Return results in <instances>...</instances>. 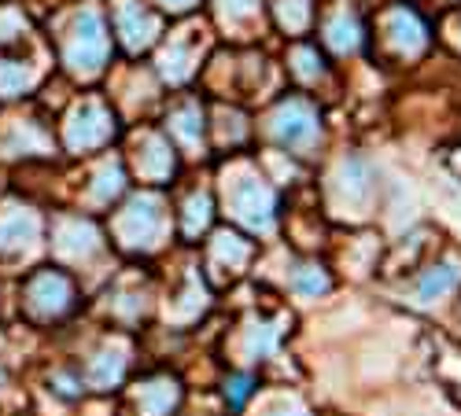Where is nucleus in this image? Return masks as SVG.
Listing matches in <instances>:
<instances>
[{
	"instance_id": "nucleus-12",
	"label": "nucleus",
	"mask_w": 461,
	"mask_h": 416,
	"mask_svg": "<svg viewBox=\"0 0 461 416\" xmlns=\"http://www.w3.org/2000/svg\"><path fill=\"white\" fill-rule=\"evenodd\" d=\"M270 416H306L303 409H295V405H281V409H274Z\"/></svg>"
},
{
	"instance_id": "nucleus-1",
	"label": "nucleus",
	"mask_w": 461,
	"mask_h": 416,
	"mask_svg": "<svg viewBox=\"0 0 461 416\" xmlns=\"http://www.w3.org/2000/svg\"><path fill=\"white\" fill-rule=\"evenodd\" d=\"M233 210L240 221H248L251 229H266L274 217V196H270V188L244 177L237 188H233Z\"/></svg>"
},
{
	"instance_id": "nucleus-10",
	"label": "nucleus",
	"mask_w": 461,
	"mask_h": 416,
	"mask_svg": "<svg viewBox=\"0 0 461 416\" xmlns=\"http://www.w3.org/2000/svg\"><path fill=\"white\" fill-rule=\"evenodd\" d=\"M203 225H207V199L200 196V199H192V207H188V233L203 229Z\"/></svg>"
},
{
	"instance_id": "nucleus-9",
	"label": "nucleus",
	"mask_w": 461,
	"mask_h": 416,
	"mask_svg": "<svg viewBox=\"0 0 461 416\" xmlns=\"http://www.w3.org/2000/svg\"><path fill=\"white\" fill-rule=\"evenodd\" d=\"M218 254H225L229 261H244L248 258V243H240L237 236H218Z\"/></svg>"
},
{
	"instance_id": "nucleus-11",
	"label": "nucleus",
	"mask_w": 461,
	"mask_h": 416,
	"mask_svg": "<svg viewBox=\"0 0 461 416\" xmlns=\"http://www.w3.org/2000/svg\"><path fill=\"white\" fill-rule=\"evenodd\" d=\"M248 387H251V384L244 380V376H240V380H233V405H240V402L248 398Z\"/></svg>"
},
{
	"instance_id": "nucleus-4",
	"label": "nucleus",
	"mask_w": 461,
	"mask_h": 416,
	"mask_svg": "<svg viewBox=\"0 0 461 416\" xmlns=\"http://www.w3.org/2000/svg\"><path fill=\"white\" fill-rule=\"evenodd\" d=\"M388 33L395 37V45L402 52H417L420 45H425V26H420L413 15H406V12H395L388 19Z\"/></svg>"
},
{
	"instance_id": "nucleus-13",
	"label": "nucleus",
	"mask_w": 461,
	"mask_h": 416,
	"mask_svg": "<svg viewBox=\"0 0 461 416\" xmlns=\"http://www.w3.org/2000/svg\"><path fill=\"white\" fill-rule=\"evenodd\" d=\"M170 8H188V0H170Z\"/></svg>"
},
{
	"instance_id": "nucleus-7",
	"label": "nucleus",
	"mask_w": 461,
	"mask_h": 416,
	"mask_svg": "<svg viewBox=\"0 0 461 416\" xmlns=\"http://www.w3.org/2000/svg\"><path fill=\"white\" fill-rule=\"evenodd\" d=\"M159 391L156 394H148L151 402H148V416H163L170 405H174V398H177V391H174V384H156Z\"/></svg>"
},
{
	"instance_id": "nucleus-6",
	"label": "nucleus",
	"mask_w": 461,
	"mask_h": 416,
	"mask_svg": "<svg viewBox=\"0 0 461 416\" xmlns=\"http://www.w3.org/2000/svg\"><path fill=\"white\" fill-rule=\"evenodd\" d=\"M274 343H277V328H270V324H255V332H251V339H248V350L258 354V358H266V354L274 350Z\"/></svg>"
},
{
	"instance_id": "nucleus-3",
	"label": "nucleus",
	"mask_w": 461,
	"mask_h": 416,
	"mask_svg": "<svg viewBox=\"0 0 461 416\" xmlns=\"http://www.w3.org/2000/svg\"><path fill=\"white\" fill-rule=\"evenodd\" d=\"M457 284H461V270H457V266H439V270H429V273H425V280H420L417 295H420V302H436V298L450 295Z\"/></svg>"
},
{
	"instance_id": "nucleus-5",
	"label": "nucleus",
	"mask_w": 461,
	"mask_h": 416,
	"mask_svg": "<svg viewBox=\"0 0 461 416\" xmlns=\"http://www.w3.org/2000/svg\"><path fill=\"white\" fill-rule=\"evenodd\" d=\"M292 284H295V291H303V295H318V291L329 288V277H325L318 266H303Z\"/></svg>"
},
{
	"instance_id": "nucleus-8",
	"label": "nucleus",
	"mask_w": 461,
	"mask_h": 416,
	"mask_svg": "<svg viewBox=\"0 0 461 416\" xmlns=\"http://www.w3.org/2000/svg\"><path fill=\"white\" fill-rule=\"evenodd\" d=\"M355 41H358V26L351 19L332 22V45L336 49H355Z\"/></svg>"
},
{
	"instance_id": "nucleus-2",
	"label": "nucleus",
	"mask_w": 461,
	"mask_h": 416,
	"mask_svg": "<svg viewBox=\"0 0 461 416\" xmlns=\"http://www.w3.org/2000/svg\"><path fill=\"white\" fill-rule=\"evenodd\" d=\"M277 137L288 147H306V144L318 137V115L306 103H299V100L285 103L281 115H277Z\"/></svg>"
}]
</instances>
